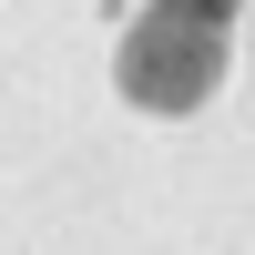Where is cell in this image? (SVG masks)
<instances>
[{
  "label": "cell",
  "mask_w": 255,
  "mask_h": 255,
  "mask_svg": "<svg viewBox=\"0 0 255 255\" xmlns=\"http://www.w3.org/2000/svg\"><path fill=\"white\" fill-rule=\"evenodd\" d=\"M113 72H123V102H143V113H194L225 82V31L215 20H184V10H143L123 31Z\"/></svg>",
  "instance_id": "6da1fadb"
},
{
  "label": "cell",
  "mask_w": 255,
  "mask_h": 255,
  "mask_svg": "<svg viewBox=\"0 0 255 255\" xmlns=\"http://www.w3.org/2000/svg\"><path fill=\"white\" fill-rule=\"evenodd\" d=\"M153 10H184V20H215V31H225V20L245 10V0H153Z\"/></svg>",
  "instance_id": "7a4b0ae2"
}]
</instances>
